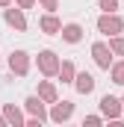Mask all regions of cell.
<instances>
[{"instance_id": "1", "label": "cell", "mask_w": 124, "mask_h": 127, "mask_svg": "<svg viewBox=\"0 0 124 127\" xmlns=\"http://www.w3.org/2000/svg\"><path fill=\"white\" fill-rule=\"evenodd\" d=\"M97 27H100V32H118L121 30V21H118V18H100Z\"/></svg>"}, {"instance_id": "2", "label": "cell", "mask_w": 124, "mask_h": 127, "mask_svg": "<svg viewBox=\"0 0 124 127\" xmlns=\"http://www.w3.org/2000/svg\"><path fill=\"white\" fill-rule=\"evenodd\" d=\"M38 62H41V71H47V74H53V71H56V59H53V53H50V50H44Z\"/></svg>"}, {"instance_id": "3", "label": "cell", "mask_w": 124, "mask_h": 127, "mask_svg": "<svg viewBox=\"0 0 124 127\" xmlns=\"http://www.w3.org/2000/svg\"><path fill=\"white\" fill-rule=\"evenodd\" d=\"M100 109H103V112H106V115H118V100H115V97H103V100H100Z\"/></svg>"}, {"instance_id": "4", "label": "cell", "mask_w": 124, "mask_h": 127, "mask_svg": "<svg viewBox=\"0 0 124 127\" xmlns=\"http://www.w3.org/2000/svg\"><path fill=\"white\" fill-rule=\"evenodd\" d=\"M94 59H97V65L109 68V50H106L103 44H94Z\"/></svg>"}, {"instance_id": "5", "label": "cell", "mask_w": 124, "mask_h": 127, "mask_svg": "<svg viewBox=\"0 0 124 127\" xmlns=\"http://www.w3.org/2000/svg\"><path fill=\"white\" fill-rule=\"evenodd\" d=\"M24 56H27V53H12V59H9V62H12V71H18V74L27 71V59H24Z\"/></svg>"}, {"instance_id": "6", "label": "cell", "mask_w": 124, "mask_h": 127, "mask_svg": "<svg viewBox=\"0 0 124 127\" xmlns=\"http://www.w3.org/2000/svg\"><path fill=\"white\" fill-rule=\"evenodd\" d=\"M77 89H80V92H92V89H94V80L89 77V74H80V77H77Z\"/></svg>"}, {"instance_id": "7", "label": "cell", "mask_w": 124, "mask_h": 127, "mask_svg": "<svg viewBox=\"0 0 124 127\" xmlns=\"http://www.w3.org/2000/svg\"><path fill=\"white\" fill-rule=\"evenodd\" d=\"M62 35H65V41H80V27H77V24H71V27H65V30H62Z\"/></svg>"}, {"instance_id": "8", "label": "cell", "mask_w": 124, "mask_h": 127, "mask_svg": "<svg viewBox=\"0 0 124 127\" xmlns=\"http://www.w3.org/2000/svg\"><path fill=\"white\" fill-rule=\"evenodd\" d=\"M68 115H71V103H65V100H62L59 106H56V109H53V118H68Z\"/></svg>"}, {"instance_id": "9", "label": "cell", "mask_w": 124, "mask_h": 127, "mask_svg": "<svg viewBox=\"0 0 124 127\" xmlns=\"http://www.w3.org/2000/svg\"><path fill=\"white\" fill-rule=\"evenodd\" d=\"M6 21H9L12 27H18V30H24V18H21L18 12H9V15H6Z\"/></svg>"}, {"instance_id": "10", "label": "cell", "mask_w": 124, "mask_h": 127, "mask_svg": "<svg viewBox=\"0 0 124 127\" xmlns=\"http://www.w3.org/2000/svg\"><path fill=\"white\" fill-rule=\"evenodd\" d=\"M41 27H44L47 32H56V30H59V24H56V18H44V21H41Z\"/></svg>"}, {"instance_id": "11", "label": "cell", "mask_w": 124, "mask_h": 127, "mask_svg": "<svg viewBox=\"0 0 124 127\" xmlns=\"http://www.w3.org/2000/svg\"><path fill=\"white\" fill-rule=\"evenodd\" d=\"M27 106H30L32 112H38V118H41V115H44V112H41V103H38V100H35V97H30V100H27Z\"/></svg>"}, {"instance_id": "12", "label": "cell", "mask_w": 124, "mask_h": 127, "mask_svg": "<svg viewBox=\"0 0 124 127\" xmlns=\"http://www.w3.org/2000/svg\"><path fill=\"white\" fill-rule=\"evenodd\" d=\"M100 6H103V9H106V12H112V9H115V6H118V3H115V0H100Z\"/></svg>"}, {"instance_id": "13", "label": "cell", "mask_w": 124, "mask_h": 127, "mask_svg": "<svg viewBox=\"0 0 124 127\" xmlns=\"http://www.w3.org/2000/svg\"><path fill=\"white\" fill-rule=\"evenodd\" d=\"M115 83H124V65L115 68Z\"/></svg>"}, {"instance_id": "14", "label": "cell", "mask_w": 124, "mask_h": 127, "mask_svg": "<svg viewBox=\"0 0 124 127\" xmlns=\"http://www.w3.org/2000/svg\"><path fill=\"white\" fill-rule=\"evenodd\" d=\"M41 95L47 97V100H53V89H50V86H41Z\"/></svg>"}, {"instance_id": "15", "label": "cell", "mask_w": 124, "mask_h": 127, "mask_svg": "<svg viewBox=\"0 0 124 127\" xmlns=\"http://www.w3.org/2000/svg\"><path fill=\"white\" fill-rule=\"evenodd\" d=\"M112 47H115L118 53H124V41H112Z\"/></svg>"}, {"instance_id": "16", "label": "cell", "mask_w": 124, "mask_h": 127, "mask_svg": "<svg viewBox=\"0 0 124 127\" xmlns=\"http://www.w3.org/2000/svg\"><path fill=\"white\" fill-rule=\"evenodd\" d=\"M30 3H32V0H21V6H30Z\"/></svg>"}, {"instance_id": "17", "label": "cell", "mask_w": 124, "mask_h": 127, "mask_svg": "<svg viewBox=\"0 0 124 127\" xmlns=\"http://www.w3.org/2000/svg\"><path fill=\"white\" fill-rule=\"evenodd\" d=\"M44 3H47V6H50V9H53V0H44Z\"/></svg>"}, {"instance_id": "18", "label": "cell", "mask_w": 124, "mask_h": 127, "mask_svg": "<svg viewBox=\"0 0 124 127\" xmlns=\"http://www.w3.org/2000/svg\"><path fill=\"white\" fill-rule=\"evenodd\" d=\"M0 3H9V0H0Z\"/></svg>"}]
</instances>
